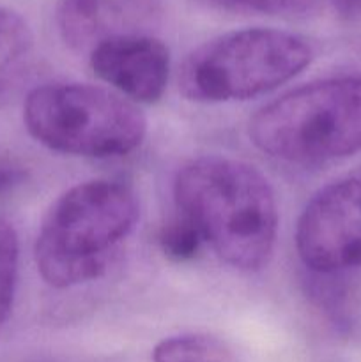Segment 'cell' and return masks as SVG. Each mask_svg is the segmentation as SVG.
<instances>
[{
    "label": "cell",
    "instance_id": "1",
    "mask_svg": "<svg viewBox=\"0 0 361 362\" xmlns=\"http://www.w3.org/2000/svg\"><path fill=\"white\" fill-rule=\"evenodd\" d=\"M173 200L216 257L232 269L262 271L278 235V204L269 180L255 166L204 156L177 172Z\"/></svg>",
    "mask_w": 361,
    "mask_h": 362
},
{
    "label": "cell",
    "instance_id": "2",
    "mask_svg": "<svg viewBox=\"0 0 361 362\" xmlns=\"http://www.w3.org/2000/svg\"><path fill=\"white\" fill-rule=\"evenodd\" d=\"M137 193L120 180L98 179L60 194L41 221L34 258L48 285L69 288L101 278L133 233Z\"/></svg>",
    "mask_w": 361,
    "mask_h": 362
},
{
    "label": "cell",
    "instance_id": "3",
    "mask_svg": "<svg viewBox=\"0 0 361 362\" xmlns=\"http://www.w3.org/2000/svg\"><path fill=\"white\" fill-rule=\"evenodd\" d=\"M250 141L278 161L322 165L361 152V76L311 81L262 106Z\"/></svg>",
    "mask_w": 361,
    "mask_h": 362
},
{
    "label": "cell",
    "instance_id": "4",
    "mask_svg": "<svg viewBox=\"0 0 361 362\" xmlns=\"http://www.w3.org/2000/svg\"><path fill=\"white\" fill-rule=\"evenodd\" d=\"M314 48L303 35L253 27L212 37L188 53L179 90L195 103L244 101L275 90L310 66Z\"/></svg>",
    "mask_w": 361,
    "mask_h": 362
},
{
    "label": "cell",
    "instance_id": "5",
    "mask_svg": "<svg viewBox=\"0 0 361 362\" xmlns=\"http://www.w3.org/2000/svg\"><path fill=\"white\" fill-rule=\"evenodd\" d=\"M23 122L38 144L80 158H119L138 148L147 120L117 92L87 83H50L28 92Z\"/></svg>",
    "mask_w": 361,
    "mask_h": 362
},
{
    "label": "cell",
    "instance_id": "6",
    "mask_svg": "<svg viewBox=\"0 0 361 362\" xmlns=\"http://www.w3.org/2000/svg\"><path fill=\"white\" fill-rule=\"evenodd\" d=\"M296 250L311 274L361 269V175L335 180L311 197L296 226Z\"/></svg>",
    "mask_w": 361,
    "mask_h": 362
},
{
    "label": "cell",
    "instance_id": "7",
    "mask_svg": "<svg viewBox=\"0 0 361 362\" xmlns=\"http://www.w3.org/2000/svg\"><path fill=\"white\" fill-rule=\"evenodd\" d=\"M161 18V0H57L55 6L60 39L87 55L110 39L154 34Z\"/></svg>",
    "mask_w": 361,
    "mask_h": 362
},
{
    "label": "cell",
    "instance_id": "8",
    "mask_svg": "<svg viewBox=\"0 0 361 362\" xmlns=\"http://www.w3.org/2000/svg\"><path fill=\"white\" fill-rule=\"evenodd\" d=\"M99 80L134 105H152L165 94L170 76V52L154 34L110 39L88 55Z\"/></svg>",
    "mask_w": 361,
    "mask_h": 362
},
{
    "label": "cell",
    "instance_id": "9",
    "mask_svg": "<svg viewBox=\"0 0 361 362\" xmlns=\"http://www.w3.org/2000/svg\"><path fill=\"white\" fill-rule=\"evenodd\" d=\"M34 35L27 20L0 6V99L9 94L30 66Z\"/></svg>",
    "mask_w": 361,
    "mask_h": 362
},
{
    "label": "cell",
    "instance_id": "10",
    "mask_svg": "<svg viewBox=\"0 0 361 362\" xmlns=\"http://www.w3.org/2000/svg\"><path fill=\"white\" fill-rule=\"evenodd\" d=\"M151 357L152 362H237L236 352L229 343L200 332L161 339Z\"/></svg>",
    "mask_w": 361,
    "mask_h": 362
},
{
    "label": "cell",
    "instance_id": "11",
    "mask_svg": "<svg viewBox=\"0 0 361 362\" xmlns=\"http://www.w3.org/2000/svg\"><path fill=\"white\" fill-rule=\"evenodd\" d=\"M20 246L13 225L0 218V327L11 313L18 281Z\"/></svg>",
    "mask_w": 361,
    "mask_h": 362
},
{
    "label": "cell",
    "instance_id": "12",
    "mask_svg": "<svg viewBox=\"0 0 361 362\" xmlns=\"http://www.w3.org/2000/svg\"><path fill=\"white\" fill-rule=\"evenodd\" d=\"M202 237L195 230V226L184 218H177L165 225L159 235V246L165 257L176 262H186L197 257L202 246Z\"/></svg>",
    "mask_w": 361,
    "mask_h": 362
},
{
    "label": "cell",
    "instance_id": "13",
    "mask_svg": "<svg viewBox=\"0 0 361 362\" xmlns=\"http://www.w3.org/2000/svg\"><path fill=\"white\" fill-rule=\"evenodd\" d=\"M223 9L264 16H292L304 13L314 6L315 0H209Z\"/></svg>",
    "mask_w": 361,
    "mask_h": 362
},
{
    "label": "cell",
    "instance_id": "14",
    "mask_svg": "<svg viewBox=\"0 0 361 362\" xmlns=\"http://www.w3.org/2000/svg\"><path fill=\"white\" fill-rule=\"evenodd\" d=\"M25 180L23 168L9 163H0V198L6 197L7 193L20 186Z\"/></svg>",
    "mask_w": 361,
    "mask_h": 362
},
{
    "label": "cell",
    "instance_id": "15",
    "mask_svg": "<svg viewBox=\"0 0 361 362\" xmlns=\"http://www.w3.org/2000/svg\"><path fill=\"white\" fill-rule=\"evenodd\" d=\"M331 6L345 20H361V0H331Z\"/></svg>",
    "mask_w": 361,
    "mask_h": 362
}]
</instances>
